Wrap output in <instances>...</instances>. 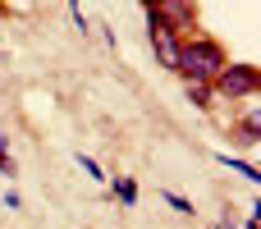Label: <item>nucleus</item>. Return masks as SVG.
Wrapping results in <instances>:
<instances>
[{"instance_id":"7ed1b4c3","label":"nucleus","mask_w":261,"mask_h":229,"mask_svg":"<svg viewBox=\"0 0 261 229\" xmlns=\"http://www.w3.org/2000/svg\"><path fill=\"white\" fill-rule=\"evenodd\" d=\"M147 14L161 18L170 32H193V28H197V9H193V0H151Z\"/></svg>"},{"instance_id":"6e6552de","label":"nucleus","mask_w":261,"mask_h":229,"mask_svg":"<svg viewBox=\"0 0 261 229\" xmlns=\"http://www.w3.org/2000/svg\"><path fill=\"white\" fill-rule=\"evenodd\" d=\"M165 202H170L179 216H193V202H188V197H179V193H165Z\"/></svg>"},{"instance_id":"9d476101","label":"nucleus","mask_w":261,"mask_h":229,"mask_svg":"<svg viewBox=\"0 0 261 229\" xmlns=\"http://www.w3.org/2000/svg\"><path fill=\"white\" fill-rule=\"evenodd\" d=\"M0 174H14V161H9V147H5V138H0Z\"/></svg>"},{"instance_id":"1a4fd4ad","label":"nucleus","mask_w":261,"mask_h":229,"mask_svg":"<svg viewBox=\"0 0 261 229\" xmlns=\"http://www.w3.org/2000/svg\"><path fill=\"white\" fill-rule=\"evenodd\" d=\"M78 165H83V174H87V179H101V165H96L92 156H83V151H78Z\"/></svg>"},{"instance_id":"20e7f679","label":"nucleus","mask_w":261,"mask_h":229,"mask_svg":"<svg viewBox=\"0 0 261 229\" xmlns=\"http://www.w3.org/2000/svg\"><path fill=\"white\" fill-rule=\"evenodd\" d=\"M147 37H151L156 60H161L165 69H174V64H179V41H184V37H179V32H170V28H165L161 18H151V14H147Z\"/></svg>"},{"instance_id":"ddd939ff","label":"nucleus","mask_w":261,"mask_h":229,"mask_svg":"<svg viewBox=\"0 0 261 229\" xmlns=\"http://www.w3.org/2000/svg\"><path fill=\"white\" fill-rule=\"evenodd\" d=\"M142 5H151V0H142Z\"/></svg>"},{"instance_id":"f257e3e1","label":"nucleus","mask_w":261,"mask_h":229,"mask_svg":"<svg viewBox=\"0 0 261 229\" xmlns=\"http://www.w3.org/2000/svg\"><path fill=\"white\" fill-rule=\"evenodd\" d=\"M229 60H225V50H220V41H211V37H202V32H193L188 41H179V73L184 78H197V83H211L220 69H225Z\"/></svg>"},{"instance_id":"9b49d317","label":"nucleus","mask_w":261,"mask_h":229,"mask_svg":"<svg viewBox=\"0 0 261 229\" xmlns=\"http://www.w3.org/2000/svg\"><path fill=\"white\" fill-rule=\"evenodd\" d=\"M216 229H234V225H229V220H225V225H216Z\"/></svg>"},{"instance_id":"f03ea898","label":"nucleus","mask_w":261,"mask_h":229,"mask_svg":"<svg viewBox=\"0 0 261 229\" xmlns=\"http://www.w3.org/2000/svg\"><path fill=\"white\" fill-rule=\"evenodd\" d=\"M257 64H225L211 78V92H220L225 101H248V96H257Z\"/></svg>"},{"instance_id":"0eeeda50","label":"nucleus","mask_w":261,"mask_h":229,"mask_svg":"<svg viewBox=\"0 0 261 229\" xmlns=\"http://www.w3.org/2000/svg\"><path fill=\"white\" fill-rule=\"evenodd\" d=\"M220 165H229L234 174H243V179H252V184L261 179V174H257V165H248V161H229V156H220Z\"/></svg>"},{"instance_id":"f8f14e48","label":"nucleus","mask_w":261,"mask_h":229,"mask_svg":"<svg viewBox=\"0 0 261 229\" xmlns=\"http://www.w3.org/2000/svg\"><path fill=\"white\" fill-rule=\"evenodd\" d=\"M73 9H78V0H73Z\"/></svg>"},{"instance_id":"39448f33","label":"nucleus","mask_w":261,"mask_h":229,"mask_svg":"<svg viewBox=\"0 0 261 229\" xmlns=\"http://www.w3.org/2000/svg\"><path fill=\"white\" fill-rule=\"evenodd\" d=\"M188 101H193V106H202V110H211V106H216V101H211V83L188 78Z\"/></svg>"},{"instance_id":"423d86ee","label":"nucleus","mask_w":261,"mask_h":229,"mask_svg":"<svg viewBox=\"0 0 261 229\" xmlns=\"http://www.w3.org/2000/svg\"><path fill=\"white\" fill-rule=\"evenodd\" d=\"M115 197H119L124 207H133V202H138V184H133V179H115Z\"/></svg>"}]
</instances>
